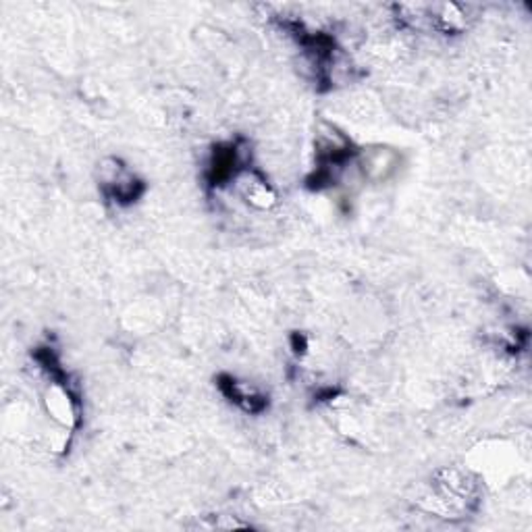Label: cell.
<instances>
[{
  "instance_id": "obj_2",
  "label": "cell",
  "mask_w": 532,
  "mask_h": 532,
  "mask_svg": "<svg viewBox=\"0 0 532 532\" xmlns=\"http://www.w3.org/2000/svg\"><path fill=\"white\" fill-rule=\"evenodd\" d=\"M46 406H48V412L53 418H56L61 422V425H73L75 420V410H73V401H72V395H69V391L63 387V384H53L46 391Z\"/></svg>"
},
{
  "instance_id": "obj_1",
  "label": "cell",
  "mask_w": 532,
  "mask_h": 532,
  "mask_svg": "<svg viewBox=\"0 0 532 532\" xmlns=\"http://www.w3.org/2000/svg\"><path fill=\"white\" fill-rule=\"evenodd\" d=\"M358 165H360L362 175L368 182H384L391 177L400 165V156L395 150L387 148V146H375V148H364L358 156Z\"/></svg>"
}]
</instances>
